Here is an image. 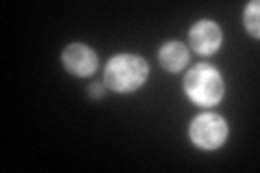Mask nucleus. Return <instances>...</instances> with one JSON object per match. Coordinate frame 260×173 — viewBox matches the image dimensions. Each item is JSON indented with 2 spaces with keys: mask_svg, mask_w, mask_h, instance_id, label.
<instances>
[{
  "mask_svg": "<svg viewBox=\"0 0 260 173\" xmlns=\"http://www.w3.org/2000/svg\"><path fill=\"white\" fill-rule=\"evenodd\" d=\"M61 61L65 65V70L74 76H91L98 70V54L85 44H72L63 50Z\"/></svg>",
  "mask_w": 260,
  "mask_h": 173,
  "instance_id": "nucleus-5",
  "label": "nucleus"
},
{
  "mask_svg": "<svg viewBox=\"0 0 260 173\" xmlns=\"http://www.w3.org/2000/svg\"><path fill=\"white\" fill-rule=\"evenodd\" d=\"M189 136H191L193 145H198L200 150L213 152L225 143L228 123L221 115H215V113L198 115L189 126Z\"/></svg>",
  "mask_w": 260,
  "mask_h": 173,
  "instance_id": "nucleus-3",
  "label": "nucleus"
},
{
  "mask_svg": "<svg viewBox=\"0 0 260 173\" xmlns=\"http://www.w3.org/2000/svg\"><path fill=\"white\" fill-rule=\"evenodd\" d=\"M258 11H260V5L258 3H249L245 7V13H243V22H245V28L251 37L258 39Z\"/></svg>",
  "mask_w": 260,
  "mask_h": 173,
  "instance_id": "nucleus-7",
  "label": "nucleus"
},
{
  "mask_svg": "<svg viewBox=\"0 0 260 173\" xmlns=\"http://www.w3.org/2000/svg\"><path fill=\"white\" fill-rule=\"evenodd\" d=\"M89 95H91V97H102L104 95V85H100V82H93V85L89 87Z\"/></svg>",
  "mask_w": 260,
  "mask_h": 173,
  "instance_id": "nucleus-8",
  "label": "nucleus"
},
{
  "mask_svg": "<svg viewBox=\"0 0 260 173\" xmlns=\"http://www.w3.org/2000/svg\"><path fill=\"white\" fill-rule=\"evenodd\" d=\"M150 76V65L137 54H117L107 63L104 85L117 93H130L143 87Z\"/></svg>",
  "mask_w": 260,
  "mask_h": 173,
  "instance_id": "nucleus-1",
  "label": "nucleus"
},
{
  "mask_svg": "<svg viewBox=\"0 0 260 173\" xmlns=\"http://www.w3.org/2000/svg\"><path fill=\"white\" fill-rule=\"evenodd\" d=\"M225 91L223 78L213 65H195L184 76V93L191 102L200 106H215L221 102Z\"/></svg>",
  "mask_w": 260,
  "mask_h": 173,
  "instance_id": "nucleus-2",
  "label": "nucleus"
},
{
  "mask_svg": "<svg viewBox=\"0 0 260 173\" xmlns=\"http://www.w3.org/2000/svg\"><path fill=\"white\" fill-rule=\"evenodd\" d=\"M221 26L210 20H200L195 22L189 30V44L198 54H213L221 48Z\"/></svg>",
  "mask_w": 260,
  "mask_h": 173,
  "instance_id": "nucleus-4",
  "label": "nucleus"
},
{
  "mask_svg": "<svg viewBox=\"0 0 260 173\" xmlns=\"http://www.w3.org/2000/svg\"><path fill=\"white\" fill-rule=\"evenodd\" d=\"M158 61L167 72H180L189 65V48L180 41H169L158 50Z\"/></svg>",
  "mask_w": 260,
  "mask_h": 173,
  "instance_id": "nucleus-6",
  "label": "nucleus"
}]
</instances>
